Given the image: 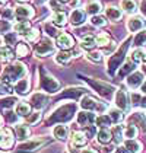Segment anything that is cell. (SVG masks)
Wrapping results in <instances>:
<instances>
[{
	"label": "cell",
	"mask_w": 146,
	"mask_h": 153,
	"mask_svg": "<svg viewBox=\"0 0 146 153\" xmlns=\"http://www.w3.org/2000/svg\"><path fill=\"white\" fill-rule=\"evenodd\" d=\"M140 91H142L143 94H146V80H145V82H143V85L140 86Z\"/></svg>",
	"instance_id": "cell-58"
},
{
	"label": "cell",
	"mask_w": 146,
	"mask_h": 153,
	"mask_svg": "<svg viewBox=\"0 0 146 153\" xmlns=\"http://www.w3.org/2000/svg\"><path fill=\"white\" fill-rule=\"evenodd\" d=\"M134 69H136V63H134L133 60L130 59L129 61H126L124 64H123V67L120 69V71H118V77H124L127 73H130V71H133Z\"/></svg>",
	"instance_id": "cell-29"
},
{
	"label": "cell",
	"mask_w": 146,
	"mask_h": 153,
	"mask_svg": "<svg viewBox=\"0 0 146 153\" xmlns=\"http://www.w3.org/2000/svg\"><path fill=\"white\" fill-rule=\"evenodd\" d=\"M67 133H69V128L63 124H59L53 128V136L59 140H66L67 139Z\"/></svg>",
	"instance_id": "cell-20"
},
{
	"label": "cell",
	"mask_w": 146,
	"mask_h": 153,
	"mask_svg": "<svg viewBox=\"0 0 146 153\" xmlns=\"http://www.w3.org/2000/svg\"><path fill=\"white\" fill-rule=\"evenodd\" d=\"M15 111H16V114L19 115V117H28L31 112V105L29 104H26V102H18L16 106H15Z\"/></svg>",
	"instance_id": "cell-22"
},
{
	"label": "cell",
	"mask_w": 146,
	"mask_h": 153,
	"mask_svg": "<svg viewBox=\"0 0 146 153\" xmlns=\"http://www.w3.org/2000/svg\"><path fill=\"white\" fill-rule=\"evenodd\" d=\"M21 1H26V0H21Z\"/></svg>",
	"instance_id": "cell-62"
},
{
	"label": "cell",
	"mask_w": 146,
	"mask_h": 153,
	"mask_svg": "<svg viewBox=\"0 0 146 153\" xmlns=\"http://www.w3.org/2000/svg\"><path fill=\"white\" fill-rule=\"evenodd\" d=\"M51 24H54L56 26H64L66 25V13L54 12L51 16Z\"/></svg>",
	"instance_id": "cell-30"
},
{
	"label": "cell",
	"mask_w": 146,
	"mask_h": 153,
	"mask_svg": "<svg viewBox=\"0 0 146 153\" xmlns=\"http://www.w3.org/2000/svg\"><path fill=\"white\" fill-rule=\"evenodd\" d=\"M124 146H126V149H127L130 153H140L142 152V143L137 141L136 139H133V140H126L124 141Z\"/></svg>",
	"instance_id": "cell-21"
},
{
	"label": "cell",
	"mask_w": 146,
	"mask_h": 153,
	"mask_svg": "<svg viewBox=\"0 0 146 153\" xmlns=\"http://www.w3.org/2000/svg\"><path fill=\"white\" fill-rule=\"evenodd\" d=\"M35 54L38 57H45L48 56L50 53L54 51V44L50 38H42L38 44H35V48H34Z\"/></svg>",
	"instance_id": "cell-8"
},
{
	"label": "cell",
	"mask_w": 146,
	"mask_h": 153,
	"mask_svg": "<svg viewBox=\"0 0 146 153\" xmlns=\"http://www.w3.org/2000/svg\"><path fill=\"white\" fill-rule=\"evenodd\" d=\"M145 19L140 18V16H132L129 21H127V28L130 32H139V31H143L145 28Z\"/></svg>",
	"instance_id": "cell-13"
},
{
	"label": "cell",
	"mask_w": 146,
	"mask_h": 153,
	"mask_svg": "<svg viewBox=\"0 0 146 153\" xmlns=\"http://www.w3.org/2000/svg\"><path fill=\"white\" fill-rule=\"evenodd\" d=\"M130 41H132V39L127 38L121 45H120V48L108 59V63H107V73H108L110 76H114L115 71L118 70V67L121 66V63L124 61V59H126V53H127V48H129Z\"/></svg>",
	"instance_id": "cell-3"
},
{
	"label": "cell",
	"mask_w": 146,
	"mask_h": 153,
	"mask_svg": "<svg viewBox=\"0 0 146 153\" xmlns=\"http://www.w3.org/2000/svg\"><path fill=\"white\" fill-rule=\"evenodd\" d=\"M0 44H1V39H0Z\"/></svg>",
	"instance_id": "cell-63"
},
{
	"label": "cell",
	"mask_w": 146,
	"mask_h": 153,
	"mask_svg": "<svg viewBox=\"0 0 146 153\" xmlns=\"http://www.w3.org/2000/svg\"><path fill=\"white\" fill-rule=\"evenodd\" d=\"M15 133H16V137L19 140H25L28 136H29V128L25 126V124H18L15 127Z\"/></svg>",
	"instance_id": "cell-32"
},
{
	"label": "cell",
	"mask_w": 146,
	"mask_h": 153,
	"mask_svg": "<svg viewBox=\"0 0 146 153\" xmlns=\"http://www.w3.org/2000/svg\"><path fill=\"white\" fill-rule=\"evenodd\" d=\"M4 42H6L7 45H15V42H16V34H15V32L6 34V35H4Z\"/></svg>",
	"instance_id": "cell-47"
},
{
	"label": "cell",
	"mask_w": 146,
	"mask_h": 153,
	"mask_svg": "<svg viewBox=\"0 0 146 153\" xmlns=\"http://www.w3.org/2000/svg\"><path fill=\"white\" fill-rule=\"evenodd\" d=\"M86 92L85 88H67L63 94L60 95V98H70V99H77Z\"/></svg>",
	"instance_id": "cell-16"
},
{
	"label": "cell",
	"mask_w": 146,
	"mask_h": 153,
	"mask_svg": "<svg viewBox=\"0 0 146 153\" xmlns=\"http://www.w3.org/2000/svg\"><path fill=\"white\" fill-rule=\"evenodd\" d=\"M110 44V36L108 34H98L97 35V45L99 47H105V45H108Z\"/></svg>",
	"instance_id": "cell-43"
},
{
	"label": "cell",
	"mask_w": 146,
	"mask_h": 153,
	"mask_svg": "<svg viewBox=\"0 0 146 153\" xmlns=\"http://www.w3.org/2000/svg\"><path fill=\"white\" fill-rule=\"evenodd\" d=\"M82 79H83L98 95H101V96L105 98V99H111L114 92H115V88H114L112 85H110V83L101 82V80H95V79H92V77H85V76H83Z\"/></svg>",
	"instance_id": "cell-4"
},
{
	"label": "cell",
	"mask_w": 146,
	"mask_h": 153,
	"mask_svg": "<svg viewBox=\"0 0 146 153\" xmlns=\"http://www.w3.org/2000/svg\"><path fill=\"white\" fill-rule=\"evenodd\" d=\"M26 66L19 63V61H15L12 64H9L7 67H4V70L1 73V79L0 82L6 83V85H12V83H18L21 79H24L25 74H26Z\"/></svg>",
	"instance_id": "cell-1"
},
{
	"label": "cell",
	"mask_w": 146,
	"mask_h": 153,
	"mask_svg": "<svg viewBox=\"0 0 146 153\" xmlns=\"http://www.w3.org/2000/svg\"><path fill=\"white\" fill-rule=\"evenodd\" d=\"M77 4H79V0H72V1H70V6H72V7H76Z\"/></svg>",
	"instance_id": "cell-57"
},
{
	"label": "cell",
	"mask_w": 146,
	"mask_h": 153,
	"mask_svg": "<svg viewBox=\"0 0 146 153\" xmlns=\"http://www.w3.org/2000/svg\"><path fill=\"white\" fill-rule=\"evenodd\" d=\"M1 16H3V19H12L13 16H15V12H13L12 9H3V12H1Z\"/></svg>",
	"instance_id": "cell-50"
},
{
	"label": "cell",
	"mask_w": 146,
	"mask_h": 153,
	"mask_svg": "<svg viewBox=\"0 0 146 153\" xmlns=\"http://www.w3.org/2000/svg\"><path fill=\"white\" fill-rule=\"evenodd\" d=\"M15 102H18V99L13 98V96L4 98V99H0V108H3V109H9V108L15 106Z\"/></svg>",
	"instance_id": "cell-40"
},
{
	"label": "cell",
	"mask_w": 146,
	"mask_h": 153,
	"mask_svg": "<svg viewBox=\"0 0 146 153\" xmlns=\"http://www.w3.org/2000/svg\"><path fill=\"white\" fill-rule=\"evenodd\" d=\"M86 21V12L80 10V9H74L70 15V24L73 26H80L82 24H85Z\"/></svg>",
	"instance_id": "cell-15"
},
{
	"label": "cell",
	"mask_w": 146,
	"mask_h": 153,
	"mask_svg": "<svg viewBox=\"0 0 146 153\" xmlns=\"http://www.w3.org/2000/svg\"><path fill=\"white\" fill-rule=\"evenodd\" d=\"M82 153H98V152L94 150V149H85V150H82Z\"/></svg>",
	"instance_id": "cell-56"
},
{
	"label": "cell",
	"mask_w": 146,
	"mask_h": 153,
	"mask_svg": "<svg viewBox=\"0 0 146 153\" xmlns=\"http://www.w3.org/2000/svg\"><path fill=\"white\" fill-rule=\"evenodd\" d=\"M44 29H45V34L48 36H60L59 35V29L56 28V25L51 24V22L44 24Z\"/></svg>",
	"instance_id": "cell-41"
},
{
	"label": "cell",
	"mask_w": 146,
	"mask_h": 153,
	"mask_svg": "<svg viewBox=\"0 0 146 153\" xmlns=\"http://www.w3.org/2000/svg\"><path fill=\"white\" fill-rule=\"evenodd\" d=\"M1 127H3V118L0 115V130H1Z\"/></svg>",
	"instance_id": "cell-60"
},
{
	"label": "cell",
	"mask_w": 146,
	"mask_h": 153,
	"mask_svg": "<svg viewBox=\"0 0 146 153\" xmlns=\"http://www.w3.org/2000/svg\"><path fill=\"white\" fill-rule=\"evenodd\" d=\"M15 15L19 21H26V19L34 16V9L31 6H19V7H16Z\"/></svg>",
	"instance_id": "cell-14"
},
{
	"label": "cell",
	"mask_w": 146,
	"mask_h": 153,
	"mask_svg": "<svg viewBox=\"0 0 146 153\" xmlns=\"http://www.w3.org/2000/svg\"><path fill=\"white\" fill-rule=\"evenodd\" d=\"M140 12L146 16V0H142V3H140Z\"/></svg>",
	"instance_id": "cell-54"
},
{
	"label": "cell",
	"mask_w": 146,
	"mask_h": 153,
	"mask_svg": "<svg viewBox=\"0 0 146 153\" xmlns=\"http://www.w3.org/2000/svg\"><path fill=\"white\" fill-rule=\"evenodd\" d=\"M13 31L18 34H28L31 31V24L28 21H19L18 24L13 25Z\"/></svg>",
	"instance_id": "cell-23"
},
{
	"label": "cell",
	"mask_w": 146,
	"mask_h": 153,
	"mask_svg": "<svg viewBox=\"0 0 146 153\" xmlns=\"http://www.w3.org/2000/svg\"><path fill=\"white\" fill-rule=\"evenodd\" d=\"M139 105L142 106V108H146V98H142V99H140V104H139Z\"/></svg>",
	"instance_id": "cell-55"
},
{
	"label": "cell",
	"mask_w": 146,
	"mask_h": 153,
	"mask_svg": "<svg viewBox=\"0 0 146 153\" xmlns=\"http://www.w3.org/2000/svg\"><path fill=\"white\" fill-rule=\"evenodd\" d=\"M44 143H45V140L41 139V137L31 139V140H26V141H24V143H21V144L18 146L16 152L18 153H32V152H35L36 149H39Z\"/></svg>",
	"instance_id": "cell-7"
},
{
	"label": "cell",
	"mask_w": 146,
	"mask_h": 153,
	"mask_svg": "<svg viewBox=\"0 0 146 153\" xmlns=\"http://www.w3.org/2000/svg\"><path fill=\"white\" fill-rule=\"evenodd\" d=\"M38 29H31L28 34H26V41H35L36 38H38Z\"/></svg>",
	"instance_id": "cell-49"
},
{
	"label": "cell",
	"mask_w": 146,
	"mask_h": 153,
	"mask_svg": "<svg viewBox=\"0 0 146 153\" xmlns=\"http://www.w3.org/2000/svg\"><path fill=\"white\" fill-rule=\"evenodd\" d=\"M121 9L124 12H129V13H133L136 12V1L134 0H121Z\"/></svg>",
	"instance_id": "cell-38"
},
{
	"label": "cell",
	"mask_w": 146,
	"mask_h": 153,
	"mask_svg": "<svg viewBox=\"0 0 146 153\" xmlns=\"http://www.w3.org/2000/svg\"><path fill=\"white\" fill-rule=\"evenodd\" d=\"M130 124H133V126H137V124H139V126L146 131V120L142 112H134L133 115L130 117Z\"/></svg>",
	"instance_id": "cell-24"
},
{
	"label": "cell",
	"mask_w": 146,
	"mask_h": 153,
	"mask_svg": "<svg viewBox=\"0 0 146 153\" xmlns=\"http://www.w3.org/2000/svg\"><path fill=\"white\" fill-rule=\"evenodd\" d=\"M123 134L126 137V140H133L137 137V127L133 124H127L124 130H123Z\"/></svg>",
	"instance_id": "cell-25"
},
{
	"label": "cell",
	"mask_w": 146,
	"mask_h": 153,
	"mask_svg": "<svg viewBox=\"0 0 146 153\" xmlns=\"http://www.w3.org/2000/svg\"><path fill=\"white\" fill-rule=\"evenodd\" d=\"M132 60L134 63H145L146 61V50L145 48H136L132 53Z\"/></svg>",
	"instance_id": "cell-27"
},
{
	"label": "cell",
	"mask_w": 146,
	"mask_h": 153,
	"mask_svg": "<svg viewBox=\"0 0 146 153\" xmlns=\"http://www.w3.org/2000/svg\"><path fill=\"white\" fill-rule=\"evenodd\" d=\"M15 92L18 95H26L29 92V80L26 77H24L18 83H15Z\"/></svg>",
	"instance_id": "cell-18"
},
{
	"label": "cell",
	"mask_w": 146,
	"mask_h": 153,
	"mask_svg": "<svg viewBox=\"0 0 146 153\" xmlns=\"http://www.w3.org/2000/svg\"><path fill=\"white\" fill-rule=\"evenodd\" d=\"M123 127H115L114 131H112V137L115 139V141H121V139L124 137V134H123Z\"/></svg>",
	"instance_id": "cell-48"
},
{
	"label": "cell",
	"mask_w": 146,
	"mask_h": 153,
	"mask_svg": "<svg viewBox=\"0 0 146 153\" xmlns=\"http://www.w3.org/2000/svg\"><path fill=\"white\" fill-rule=\"evenodd\" d=\"M105 15H107V18H108L110 21H118L120 18H121V10L120 9H117V7H114V6H108L107 9H105Z\"/></svg>",
	"instance_id": "cell-26"
},
{
	"label": "cell",
	"mask_w": 146,
	"mask_h": 153,
	"mask_svg": "<svg viewBox=\"0 0 146 153\" xmlns=\"http://www.w3.org/2000/svg\"><path fill=\"white\" fill-rule=\"evenodd\" d=\"M130 101H129V95L127 92L124 91V89H118L117 92H115V106L118 108V109H121V111H127L129 109V104Z\"/></svg>",
	"instance_id": "cell-10"
},
{
	"label": "cell",
	"mask_w": 146,
	"mask_h": 153,
	"mask_svg": "<svg viewBox=\"0 0 146 153\" xmlns=\"http://www.w3.org/2000/svg\"><path fill=\"white\" fill-rule=\"evenodd\" d=\"M111 124H112V121H111L110 115H105V114H101V115L97 117V120H95V126L101 127V128H108Z\"/></svg>",
	"instance_id": "cell-28"
},
{
	"label": "cell",
	"mask_w": 146,
	"mask_h": 153,
	"mask_svg": "<svg viewBox=\"0 0 146 153\" xmlns=\"http://www.w3.org/2000/svg\"><path fill=\"white\" fill-rule=\"evenodd\" d=\"M60 1H67V0H60Z\"/></svg>",
	"instance_id": "cell-61"
},
{
	"label": "cell",
	"mask_w": 146,
	"mask_h": 153,
	"mask_svg": "<svg viewBox=\"0 0 146 153\" xmlns=\"http://www.w3.org/2000/svg\"><path fill=\"white\" fill-rule=\"evenodd\" d=\"M73 44H74V41H73V38L69 34H61L60 36H57V45L61 48V50H69V48L73 47Z\"/></svg>",
	"instance_id": "cell-17"
},
{
	"label": "cell",
	"mask_w": 146,
	"mask_h": 153,
	"mask_svg": "<svg viewBox=\"0 0 146 153\" xmlns=\"http://www.w3.org/2000/svg\"><path fill=\"white\" fill-rule=\"evenodd\" d=\"M15 56L13 50L10 47H1L0 48V60L1 61H10Z\"/></svg>",
	"instance_id": "cell-36"
},
{
	"label": "cell",
	"mask_w": 146,
	"mask_h": 153,
	"mask_svg": "<svg viewBox=\"0 0 146 153\" xmlns=\"http://www.w3.org/2000/svg\"><path fill=\"white\" fill-rule=\"evenodd\" d=\"M114 153H130V152H129V150L126 149V146L123 144V146H118V147L115 149V152Z\"/></svg>",
	"instance_id": "cell-53"
},
{
	"label": "cell",
	"mask_w": 146,
	"mask_h": 153,
	"mask_svg": "<svg viewBox=\"0 0 146 153\" xmlns=\"http://www.w3.org/2000/svg\"><path fill=\"white\" fill-rule=\"evenodd\" d=\"M39 118H41V114L36 111V112H31L28 117H26V123L28 124H36L38 121H39Z\"/></svg>",
	"instance_id": "cell-45"
},
{
	"label": "cell",
	"mask_w": 146,
	"mask_h": 153,
	"mask_svg": "<svg viewBox=\"0 0 146 153\" xmlns=\"http://www.w3.org/2000/svg\"><path fill=\"white\" fill-rule=\"evenodd\" d=\"M80 106H82L85 111H91V112L97 111L99 114H102L104 111L108 109V106L105 105L104 102H99V101L91 98V96H82V99H80Z\"/></svg>",
	"instance_id": "cell-6"
},
{
	"label": "cell",
	"mask_w": 146,
	"mask_h": 153,
	"mask_svg": "<svg viewBox=\"0 0 146 153\" xmlns=\"http://www.w3.org/2000/svg\"><path fill=\"white\" fill-rule=\"evenodd\" d=\"M133 44L136 47H142V45H145L146 44V31H140V32H137L136 36H134L133 39Z\"/></svg>",
	"instance_id": "cell-39"
},
{
	"label": "cell",
	"mask_w": 146,
	"mask_h": 153,
	"mask_svg": "<svg viewBox=\"0 0 146 153\" xmlns=\"http://www.w3.org/2000/svg\"><path fill=\"white\" fill-rule=\"evenodd\" d=\"M18 117H19L18 114H13L12 111H7V120H9L10 123H15V121L18 120Z\"/></svg>",
	"instance_id": "cell-52"
},
{
	"label": "cell",
	"mask_w": 146,
	"mask_h": 153,
	"mask_svg": "<svg viewBox=\"0 0 146 153\" xmlns=\"http://www.w3.org/2000/svg\"><path fill=\"white\" fill-rule=\"evenodd\" d=\"M143 85V73L142 71H133V73H130L129 74V77H127V86L130 88V89H137V88H140Z\"/></svg>",
	"instance_id": "cell-12"
},
{
	"label": "cell",
	"mask_w": 146,
	"mask_h": 153,
	"mask_svg": "<svg viewBox=\"0 0 146 153\" xmlns=\"http://www.w3.org/2000/svg\"><path fill=\"white\" fill-rule=\"evenodd\" d=\"M142 73H146V63L142 66Z\"/></svg>",
	"instance_id": "cell-59"
},
{
	"label": "cell",
	"mask_w": 146,
	"mask_h": 153,
	"mask_svg": "<svg viewBox=\"0 0 146 153\" xmlns=\"http://www.w3.org/2000/svg\"><path fill=\"white\" fill-rule=\"evenodd\" d=\"M77 124L82 126V127H91L92 124H95V120L97 117L91 112V111H82L77 114Z\"/></svg>",
	"instance_id": "cell-11"
},
{
	"label": "cell",
	"mask_w": 146,
	"mask_h": 153,
	"mask_svg": "<svg viewBox=\"0 0 146 153\" xmlns=\"http://www.w3.org/2000/svg\"><path fill=\"white\" fill-rule=\"evenodd\" d=\"M86 134L85 133H82V131H74L72 136V143L74 146H83L86 143Z\"/></svg>",
	"instance_id": "cell-31"
},
{
	"label": "cell",
	"mask_w": 146,
	"mask_h": 153,
	"mask_svg": "<svg viewBox=\"0 0 146 153\" xmlns=\"http://www.w3.org/2000/svg\"><path fill=\"white\" fill-rule=\"evenodd\" d=\"M28 54H29V47L26 44L21 42V44L16 45V56L18 57H26Z\"/></svg>",
	"instance_id": "cell-42"
},
{
	"label": "cell",
	"mask_w": 146,
	"mask_h": 153,
	"mask_svg": "<svg viewBox=\"0 0 146 153\" xmlns=\"http://www.w3.org/2000/svg\"><path fill=\"white\" fill-rule=\"evenodd\" d=\"M29 105L34 106L36 111H39V109H42L44 106H47V104L50 102L48 96L44 94H41V92H36V94H34L31 98H29Z\"/></svg>",
	"instance_id": "cell-9"
},
{
	"label": "cell",
	"mask_w": 146,
	"mask_h": 153,
	"mask_svg": "<svg viewBox=\"0 0 146 153\" xmlns=\"http://www.w3.org/2000/svg\"><path fill=\"white\" fill-rule=\"evenodd\" d=\"M0 1H3V0H0Z\"/></svg>",
	"instance_id": "cell-64"
},
{
	"label": "cell",
	"mask_w": 146,
	"mask_h": 153,
	"mask_svg": "<svg viewBox=\"0 0 146 153\" xmlns=\"http://www.w3.org/2000/svg\"><path fill=\"white\" fill-rule=\"evenodd\" d=\"M80 45H82V48H85V50H92V48L97 45V38L94 35H86L85 38H82Z\"/></svg>",
	"instance_id": "cell-33"
},
{
	"label": "cell",
	"mask_w": 146,
	"mask_h": 153,
	"mask_svg": "<svg viewBox=\"0 0 146 153\" xmlns=\"http://www.w3.org/2000/svg\"><path fill=\"white\" fill-rule=\"evenodd\" d=\"M39 86H41V89L42 91H45L47 94H56V92H59V89H60V83L57 79H54L50 73L44 70V69H41L39 70Z\"/></svg>",
	"instance_id": "cell-5"
},
{
	"label": "cell",
	"mask_w": 146,
	"mask_h": 153,
	"mask_svg": "<svg viewBox=\"0 0 146 153\" xmlns=\"http://www.w3.org/2000/svg\"><path fill=\"white\" fill-rule=\"evenodd\" d=\"M70 59H72V54L67 53V51H64V50H61L60 53H57V56H56V63H59V64H67L70 61Z\"/></svg>",
	"instance_id": "cell-37"
},
{
	"label": "cell",
	"mask_w": 146,
	"mask_h": 153,
	"mask_svg": "<svg viewBox=\"0 0 146 153\" xmlns=\"http://www.w3.org/2000/svg\"><path fill=\"white\" fill-rule=\"evenodd\" d=\"M101 12V3L99 1H91L88 3L86 6V13L88 15H92V16H97Z\"/></svg>",
	"instance_id": "cell-35"
},
{
	"label": "cell",
	"mask_w": 146,
	"mask_h": 153,
	"mask_svg": "<svg viewBox=\"0 0 146 153\" xmlns=\"http://www.w3.org/2000/svg\"><path fill=\"white\" fill-rule=\"evenodd\" d=\"M86 57L91 60V61L99 63V61L102 60V53H99V51H91V53H89V54H88Z\"/></svg>",
	"instance_id": "cell-46"
},
{
	"label": "cell",
	"mask_w": 146,
	"mask_h": 153,
	"mask_svg": "<svg viewBox=\"0 0 146 153\" xmlns=\"http://www.w3.org/2000/svg\"><path fill=\"white\" fill-rule=\"evenodd\" d=\"M74 114H76V105L74 104H64L61 106H57L53 111V114L47 118V126L67 123V121L72 120Z\"/></svg>",
	"instance_id": "cell-2"
},
{
	"label": "cell",
	"mask_w": 146,
	"mask_h": 153,
	"mask_svg": "<svg viewBox=\"0 0 146 153\" xmlns=\"http://www.w3.org/2000/svg\"><path fill=\"white\" fill-rule=\"evenodd\" d=\"M6 136H7V130H3V131H0V146H1V147L4 146V141H6Z\"/></svg>",
	"instance_id": "cell-51"
},
{
	"label": "cell",
	"mask_w": 146,
	"mask_h": 153,
	"mask_svg": "<svg viewBox=\"0 0 146 153\" xmlns=\"http://www.w3.org/2000/svg\"><path fill=\"white\" fill-rule=\"evenodd\" d=\"M112 139V131H110L108 128H99L97 134V140L101 143V144H107L110 143Z\"/></svg>",
	"instance_id": "cell-19"
},
{
	"label": "cell",
	"mask_w": 146,
	"mask_h": 153,
	"mask_svg": "<svg viewBox=\"0 0 146 153\" xmlns=\"http://www.w3.org/2000/svg\"><path fill=\"white\" fill-rule=\"evenodd\" d=\"M91 22H92V25H95V26H104V25L107 24L105 18H104V16H101V15H97V16H92Z\"/></svg>",
	"instance_id": "cell-44"
},
{
	"label": "cell",
	"mask_w": 146,
	"mask_h": 153,
	"mask_svg": "<svg viewBox=\"0 0 146 153\" xmlns=\"http://www.w3.org/2000/svg\"><path fill=\"white\" fill-rule=\"evenodd\" d=\"M108 115L110 118H111V121H112V124H120L123 121V118H124V115H123V111L121 109H110V112H108Z\"/></svg>",
	"instance_id": "cell-34"
}]
</instances>
